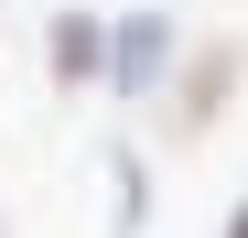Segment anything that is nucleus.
I'll return each instance as SVG.
<instances>
[{"mask_svg":"<svg viewBox=\"0 0 248 238\" xmlns=\"http://www.w3.org/2000/svg\"><path fill=\"white\" fill-rule=\"evenodd\" d=\"M44 65L65 76V87H87V76L108 65V44H97V22H87V11H65V22L44 33Z\"/></svg>","mask_w":248,"mask_h":238,"instance_id":"obj_1","label":"nucleus"},{"mask_svg":"<svg viewBox=\"0 0 248 238\" xmlns=\"http://www.w3.org/2000/svg\"><path fill=\"white\" fill-rule=\"evenodd\" d=\"M237 87V44H216V54H205L194 76H184V98H173V119H184V130H205V119H216V98Z\"/></svg>","mask_w":248,"mask_h":238,"instance_id":"obj_2","label":"nucleus"},{"mask_svg":"<svg viewBox=\"0 0 248 238\" xmlns=\"http://www.w3.org/2000/svg\"><path fill=\"white\" fill-rule=\"evenodd\" d=\"M162 54H173V33H162V22L140 11L130 33H119V87H130V98H140V87H151V76H162Z\"/></svg>","mask_w":248,"mask_h":238,"instance_id":"obj_3","label":"nucleus"},{"mask_svg":"<svg viewBox=\"0 0 248 238\" xmlns=\"http://www.w3.org/2000/svg\"><path fill=\"white\" fill-rule=\"evenodd\" d=\"M227 238H248V206H237V217H227Z\"/></svg>","mask_w":248,"mask_h":238,"instance_id":"obj_4","label":"nucleus"}]
</instances>
